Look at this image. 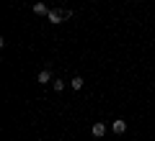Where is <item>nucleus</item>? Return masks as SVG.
Segmentation results:
<instances>
[{"mask_svg": "<svg viewBox=\"0 0 155 141\" xmlns=\"http://www.w3.org/2000/svg\"><path fill=\"white\" fill-rule=\"evenodd\" d=\"M67 18V11H49L47 13V21L49 23H62Z\"/></svg>", "mask_w": 155, "mask_h": 141, "instance_id": "1", "label": "nucleus"}, {"mask_svg": "<svg viewBox=\"0 0 155 141\" xmlns=\"http://www.w3.org/2000/svg\"><path fill=\"white\" fill-rule=\"evenodd\" d=\"M111 131H114L116 136H119V133H124V131H127V121H122V118H116L114 123H111Z\"/></svg>", "mask_w": 155, "mask_h": 141, "instance_id": "2", "label": "nucleus"}, {"mask_svg": "<svg viewBox=\"0 0 155 141\" xmlns=\"http://www.w3.org/2000/svg\"><path fill=\"white\" fill-rule=\"evenodd\" d=\"M36 82H39V85H49V82H52V72L49 69H41L36 75Z\"/></svg>", "mask_w": 155, "mask_h": 141, "instance_id": "3", "label": "nucleus"}, {"mask_svg": "<svg viewBox=\"0 0 155 141\" xmlns=\"http://www.w3.org/2000/svg\"><path fill=\"white\" fill-rule=\"evenodd\" d=\"M83 85H85V80H83V77H78V75L70 80V87H72L75 92H78V90H83Z\"/></svg>", "mask_w": 155, "mask_h": 141, "instance_id": "4", "label": "nucleus"}, {"mask_svg": "<svg viewBox=\"0 0 155 141\" xmlns=\"http://www.w3.org/2000/svg\"><path fill=\"white\" fill-rule=\"evenodd\" d=\"M91 133H93L96 139H101V136L106 133V126H104V123H93V128H91Z\"/></svg>", "mask_w": 155, "mask_h": 141, "instance_id": "5", "label": "nucleus"}, {"mask_svg": "<svg viewBox=\"0 0 155 141\" xmlns=\"http://www.w3.org/2000/svg\"><path fill=\"white\" fill-rule=\"evenodd\" d=\"M47 13H49V8L44 3H34V16H47Z\"/></svg>", "mask_w": 155, "mask_h": 141, "instance_id": "6", "label": "nucleus"}, {"mask_svg": "<svg viewBox=\"0 0 155 141\" xmlns=\"http://www.w3.org/2000/svg\"><path fill=\"white\" fill-rule=\"evenodd\" d=\"M52 87H54L57 92H62V90H65V82H62V80H52Z\"/></svg>", "mask_w": 155, "mask_h": 141, "instance_id": "7", "label": "nucleus"}]
</instances>
